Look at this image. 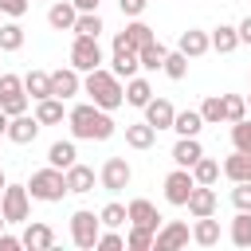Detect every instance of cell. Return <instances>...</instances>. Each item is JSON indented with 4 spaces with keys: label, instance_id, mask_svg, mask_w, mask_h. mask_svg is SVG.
Returning a JSON list of instances; mask_svg holds the SVG:
<instances>
[{
    "label": "cell",
    "instance_id": "db71d44e",
    "mask_svg": "<svg viewBox=\"0 0 251 251\" xmlns=\"http://www.w3.org/2000/svg\"><path fill=\"white\" fill-rule=\"evenodd\" d=\"M247 110H251V94H247Z\"/></svg>",
    "mask_w": 251,
    "mask_h": 251
},
{
    "label": "cell",
    "instance_id": "9c48e42d",
    "mask_svg": "<svg viewBox=\"0 0 251 251\" xmlns=\"http://www.w3.org/2000/svg\"><path fill=\"white\" fill-rule=\"evenodd\" d=\"M188 239H192V227L184 220H165L153 235V251H180L188 247Z\"/></svg>",
    "mask_w": 251,
    "mask_h": 251
},
{
    "label": "cell",
    "instance_id": "816d5d0a",
    "mask_svg": "<svg viewBox=\"0 0 251 251\" xmlns=\"http://www.w3.org/2000/svg\"><path fill=\"white\" fill-rule=\"evenodd\" d=\"M4 188H8V176H4V169H0V192H4Z\"/></svg>",
    "mask_w": 251,
    "mask_h": 251
},
{
    "label": "cell",
    "instance_id": "d6986e66",
    "mask_svg": "<svg viewBox=\"0 0 251 251\" xmlns=\"http://www.w3.org/2000/svg\"><path fill=\"white\" fill-rule=\"evenodd\" d=\"M20 239H24L27 251H51V247H55V231H51V224H39V220H35V224L27 220V227H24Z\"/></svg>",
    "mask_w": 251,
    "mask_h": 251
},
{
    "label": "cell",
    "instance_id": "836d02e7",
    "mask_svg": "<svg viewBox=\"0 0 251 251\" xmlns=\"http://www.w3.org/2000/svg\"><path fill=\"white\" fill-rule=\"evenodd\" d=\"M227 239H231L235 247H251V212H235Z\"/></svg>",
    "mask_w": 251,
    "mask_h": 251
},
{
    "label": "cell",
    "instance_id": "3957f363",
    "mask_svg": "<svg viewBox=\"0 0 251 251\" xmlns=\"http://www.w3.org/2000/svg\"><path fill=\"white\" fill-rule=\"evenodd\" d=\"M27 192H31V200L59 204V200L67 196V173H63V169H55V165L35 169V173H31V180H27Z\"/></svg>",
    "mask_w": 251,
    "mask_h": 251
},
{
    "label": "cell",
    "instance_id": "d590c367",
    "mask_svg": "<svg viewBox=\"0 0 251 251\" xmlns=\"http://www.w3.org/2000/svg\"><path fill=\"white\" fill-rule=\"evenodd\" d=\"M161 71H165V75H169L173 82H180V78L188 75V55H184L180 47H176V51H169V55H165V67H161Z\"/></svg>",
    "mask_w": 251,
    "mask_h": 251
},
{
    "label": "cell",
    "instance_id": "2e32d148",
    "mask_svg": "<svg viewBox=\"0 0 251 251\" xmlns=\"http://www.w3.org/2000/svg\"><path fill=\"white\" fill-rule=\"evenodd\" d=\"M75 20H78L75 0H51V8H47V24H51L55 31H75Z\"/></svg>",
    "mask_w": 251,
    "mask_h": 251
},
{
    "label": "cell",
    "instance_id": "8992f818",
    "mask_svg": "<svg viewBox=\"0 0 251 251\" xmlns=\"http://www.w3.org/2000/svg\"><path fill=\"white\" fill-rule=\"evenodd\" d=\"M110 71H114L118 78H133V75L141 71V59H137V47H129V39H126V31H118V35H114V47H110Z\"/></svg>",
    "mask_w": 251,
    "mask_h": 251
},
{
    "label": "cell",
    "instance_id": "5bb4252c",
    "mask_svg": "<svg viewBox=\"0 0 251 251\" xmlns=\"http://www.w3.org/2000/svg\"><path fill=\"white\" fill-rule=\"evenodd\" d=\"M126 212H129V224H137V227H161L165 220H161V212H157V204L153 200H145V196H137V200H129L126 204Z\"/></svg>",
    "mask_w": 251,
    "mask_h": 251
},
{
    "label": "cell",
    "instance_id": "11a10c76",
    "mask_svg": "<svg viewBox=\"0 0 251 251\" xmlns=\"http://www.w3.org/2000/svg\"><path fill=\"white\" fill-rule=\"evenodd\" d=\"M31 4H35V0H31ZM47 4H51V0H47Z\"/></svg>",
    "mask_w": 251,
    "mask_h": 251
},
{
    "label": "cell",
    "instance_id": "e0dca14e",
    "mask_svg": "<svg viewBox=\"0 0 251 251\" xmlns=\"http://www.w3.org/2000/svg\"><path fill=\"white\" fill-rule=\"evenodd\" d=\"M173 118H176V110H173V102L169 98H149L145 102V122L161 133V129H173Z\"/></svg>",
    "mask_w": 251,
    "mask_h": 251
},
{
    "label": "cell",
    "instance_id": "52a82bcc",
    "mask_svg": "<svg viewBox=\"0 0 251 251\" xmlns=\"http://www.w3.org/2000/svg\"><path fill=\"white\" fill-rule=\"evenodd\" d=\"M27 102H31V94H27L24 78L20 75H0V110L16 118V114H27Z\"/></svg>",
    "mask_w": 251,
    "mask_h": 251
},
{
    "label": "cell",
    "instance_id": "f907efd6",
    "mask_svg": "<svg viewBox=\"0 0 251 251\" xmlns=\"http://www.w3.org/2000/svg\"><path fill=\"white\" fill-rule=\"evenodd\" d=\"M8 122H12V114H4V110H0V137H8Z\"/></svg>",
    "mask_w": 251,
    "mask_h": 251
},
{
    "label": "cell",
    "instance_id": "30bf717a",
    "mask_svg": "<svg viewBox=\"0 0 251 251\" xmlns=\"http://www.w3.org/2000/svg\"><path fill=\"white\" fill-rule=\"evenodd\" d=\"M129 180H133V169L126 157H106V165L98 169V184L106 192H122V188H129Z\"/></svg>",
    "mask_w": 251,
    "mask_h": 251
},
{
    "label": "cell",
    "instance_id": "277c9868",
    "mask_svg": "<svg viewBox=\"0 0 251 251\" xmlns=\"http://www.w3.org/2000/svg\"><path fill=\"white\" fill-rule=\"evenodd\" d=\"M98 235H102V216L90 212V208H78V212L71 216V243L82 247V251H94Z\"/></svg>",
    "mask_w": 251,
    "mask_h": 251
},
{
    "label": "cell",
    "instance_id": "4fadbf2b",
    "mask_svg": "<svg viewBox=\"0 0 251 251\" xmlns=\"http://www.w3.org/2000/svg\"><path fill=\"white\" fill-rule=\"evenodd\" d=\"M184 208H188V216H192V220H200V216H216L220 196H216V188H212V184H196Z\"/></svg>",
    "mask_w": 251,
    "mask_h": 251
},
{
    "label": "cell",
    "instance_id": "d6a6232c",
    "mask_svg": "<svg viewBox=\"0 0 251 251\" xmlns=\"http://www.w3.org/2000/svg\"><path fill=\"white\" fill-rule=\"evenodd\" d=\"M153 227H137V224H129V231H126V251H153Z\"/></svg>",
    "mask_w": 251,
    "mask_h": 251
},
{
    "label": "cell",
    "instance_id": "1f68e13d",
    "mask_svg": "<svg viewBox=\"0 0 251 251\" xmlns=\"http://www.w3.org/2000/svg\"><path fill=\"white\" fill-rule=\"evenodd\" d=\"M165 55H169V47H165L161 39H153V43H145V47L137 51V59H141L145 71H161V67H165Z\"/></svg>",
    "mask_w": 251,
    "mask_h": 251
},
{
    "label": "cell",
    "instance_id": "7bdbcfd3",
    "mask_svg": "<svg viewBox=\"0 0 251 251\" xmlns=\"http://www.w3.org/2000/svg\"><path fill=\"white\" fill-rule=\"evenodd\" d=\"M231 204H235V212H251V180H235Z\"/></svg>",
    "mask_w": 251,
    "mask_h": 251
},
{
    "label": "cell",
    "instance_id": "4316f807",
    "mask_svg": "<svg viewBox=\"0 0 251 251\" xmlns=\"http://www.w3.org/2000/svg\"><path fill=\"white\" fill-rule=\"evenodd\" d=\"M35 118H39V126H59L63 118H67V110H63V98H39L35 102Z\"/></svg>",
    "mask_w": 251,
    "mask_h": 251
},
{
    "label": "cell",
    "instance_id": "ee69618b",
    "mask_svg": "<svg viewBox=\"0 0 251 251\" xmlns=\"http://www.w3.org/2000/svg\"><path fill=\"white\" fill-rule=\"evenodd\" d=\"M122 247H126V235H118L114 227H106L98 235V243H94V251H122Z\"/></svg>",
    "mask_w": 251,
    "mask_h": 251
},
{
    "label": "cell",
    "instance_id": "9a60e30c",
    "mask_svg": "<svg viewBox=\"0 0 251 251\" xmlns=\"http://www.w3.org/2000/svg\"><path fill=\"white\" fill-rule=\"evenodd\" d=\"M63 173H67V192H75V196H86V192H94V184H98L94 169L82 165V161H75V165L63 169Z\"/></svg>",
    "mask_w": 251,
    "mask_h": 251
},
{
    "label": "cell",
    "instance_id": "74e56055",
    "mask_svg": "<svg viewBox=\"0 0 251 251\" xmlns=\"http://www.w3.org/2000/svg\"><path fill=\"white\" fill-rule=\"evenodd\" d=\"M220 161H212V157H200L196 165H192V176H196V184H216L220 180Z\"/></svg>",
    "mask_w": 251,
    "mask_h": 251
},
{
    "label": "cell",
    "instance_id": "681fc988",
    "mask_svg": "<svg viewBox=\"0 0 251 251\" xmlns=\"http://www.w3.org/2000/svg\"><path fill=\"white\" fill-rule=\"evenodd\" d=\"M98 4H102V0H75L78 12H98Z\"/></svg>",
    "mask_w": 251,
    "mask_h": 251
},
{
    "label": "cell",
    "instance_id": "bcb514c9",
    "mask_svg": "<svg viewBox=\"0 0 251 251\" xmlns=\"http://www.w3.org/2000/svg\"><path fill=\"white\" fill-rule=\"evenodd\" d=\"M118 4H122V16H129V20H133V16H141V12H145V4H149V0H118Z\"/></svg>",
    "mask_w": 251,
    "mask_h": 251
},
{
    "label": "cell",
    "instance_id": "484cf974",
    "mask_svg": "<svg viewBox=\"0 0 251 251\" xmlns=\"http://www.w3.org/2000/svg\"><path fill=\"white\" fill-rule=\"evenodd\" d=\"M208 35H212V51H220V55H231L239 47V27H231V24H220Z\"/></svg>",
    "mask_w": 251,
    "mask_h": 251
},
{
    "label": "cell",
    "instance_id": "603a6c76",
    "mask_svg": "<svg viewBox=\"0 0 251 251\" xmlns=\"http://www.w3.org/2000/svg\"><path fill=\"white\" fill-rule=\"evenodd\" d=\"M200 129H204L200 110H176V118H173V133L176 137H200Z\"/></svg>",
    "mask_w": 251,
    "mask_h": 251
},
{
    "label": "cell",
    "instance_id": "4dcf8cb0",
    "mask_svg": "<svg viewBox=\"0 0 251 251\" xmlns=\"http://www.w3.org/2000/svg\"><path fill=\"white\" fill-rule=\"evenodd\" d=\"M126 39H129V47H137V51H141V47H145V43H153L157 35H153V27H149L141 16H133V20L126 24Z\"/></svg>",
    "mask_w": 251,
    "mask_h": 251
},
{
    "label": "cell",
    "instance_id": "d4e9b609",
    "mask_svg": "<svg viewBox=\"0 0 251 251\" xmlns=\"http://www.w3.org/2000/svg\"><path fill=\"white\" fill-rule=\"evenodd\" d=\"M220 169H224V176H227L231 184H235V180H251V153L235 149V153H231V157H227Z\"/></svg>",
    "mask_w": 251,
    "mask_h": 251
},
{
    "label": "cell",
    "instance_id": "ba28073f",
    "mask_svg": "<svg viewBox=\"0 0 251 251\" xmlns=\"http://www.w3.org/2000/svg\"><path fill=\"white\" fill-rule=\"evenodd\" d=\"M106 63V55H102V47H98V39L94 35H75V43H71V67L75 71H94V67H102Z\"/></svg>",
    "mask_w": 251,
    "mask_h": 251
},
{
    "label": "cell",
    "instance_id": "7402d4cb",
    "mask_svg": "<svg viewBox=\"0 0 251 251\" xmlns=\"http://www.w3.org/2000/svg\"><path fill=\"white\" fill-rule=\"evenodd\" d=\"M192 243L196 247H216L220 243V220L216 216H200L192 224Z\"/></svg>",
    "mask_w": 251,
    "mask_h": 251
},
{
    "label": "cell",
    "instance_id": "60d3db41",
    "mask_svg": "<svg viewBox=\"0 0 251 251\" xmlns=\"http://www.w3.org/2000/svg\"><path fill=\"white\" fill-rule=\"evenodd\" d=\"M98 216H102V227H122V224H129V212H126V204H118V200H110Z\"/></svg>",
    "mask_w": 251,
    "mask_h": 251
},
{
    "label": "cell",
    "instance_id": "7c38bea8",
    "mask_svg": "<svg viewBox=\"0 0 251 251\" xmlns=\"http://www.w3.org/2000/svg\"><path fill=\"white\" fill-rule=\"evenodd\" d=\"M51 94L55 98H75V94H82V71H75V67H59V71H51Z\"/></svg>",
    "mask_w": 251,
    "mask_h": 251
},
{
    "label": "cell",
    "instance_id": "f1b7e54d",
    "mask_svg": "<svg viewBox=\"0 0 251 251\" xmlns=\"http://www.w3.org/2000/svg\"><path fill=\"white\" fill-rule=\"evenodd\" d=\"M75 161H78L75 141H51V149H47V165H55V169H71Z\"/></svg>",
    "mask_w": 251,
    "mask_h": 251
},
{
    "label": "cell",
    "instance_id": "7dc6e473",
    "mask_svg": "<svg viewBox=\"0 0 251 251\" xmlns=\"http://www.w3.org/2000/svg\"><path fill=\"white\" fill-rule=\"evenodd\" d=\"M24 247V239L20 235H8V231H0V251H20Z\"/></svg>",
    "mask_w": 251,
    "mask_h": 251
},
{
    "label": "cell",
    "instance_id": "7a4b0ae2",
    "mask_svg": "<svg viewBox=\"0 0 251 251\" xmlns=\"http://www.w3.org/2000/svg\"><path fill=\"white\" fill-rule=\"evenodd\" d=\"M82 94H86L94 106H102V110H118V106L126 102V86H122V78H118L114 71H106V67L86 71V78H82Z\"/></svg>",
    "mask_w": 251,
    "mask_h": 251
},
{
    "label": "cell",
    "instance_id": "6da1fadb",
    "mask_svg": "<svg viewBox=\"0 0 251 251\" xmlns=\"http://www.w3.org/2000/svg\"><path fill=\"white\" fill-rule=\"evenodd\" d=\"M67 126H71L75 141H110L114 129H118L110 110H102L94 102H78L75 110H67Z\"/></svg>",
    "mask_w": 251,
    "mask_h": 251
},
{
    "label": "cell",
    "instance_id": "cb8c5ba5",
    "mask_svg": "<svg viewBox=\"0 0 251 251\" xmlns=\"http://www.w3.org/2000/svg\"><path fill=\"white\" fill-rule=\"evenodd\" d=\"M153 141H157V129L141 118V122H133V126H126V145L129 149H153Z\"/></svg>",
    "mask_w": 251,
    "mask_h": 251
},
{
    "label": "cell",
    "instance_id": "8fae6325",
    "mask_svg": "<svg viewBox=\"0 0 251 251\" xmlns=\"http://www.w3.org/2000/svg\"><path fill=\"white\" fill-rule=\"evenodd\" d=\"M192 188H196V176H192V169H173L169 176H165V200L173 204V208H184L188 204V196H192Z\"/></svg>",
    "mask_w": 251,
    "mask_h": 251
},
{
    "label": "cell",
    "instance_id": "e575fe53",
    "mask_svg": "<svg viewBox=\"0 0 251 251\" xmlns=\"http://www.w3.org/2000/svg\"><path fill=\"white\" fill-rule=\"evenodd\" d=\"M102 31H106V24H102V16H98V12H78V20H75V31H71V35H94V39H98Z\"/></svg>",
    "mask_w": 251,
    "mask_h": 251
},
{
    "label": "cell",
    "instance_id": "9f6ffc18",
    "mask_svg": "<svg viewBox=\"0 0 251 251\" xmlns=\"http://www.w3.org/2000/svg\"><path fill=\"white\" fill-rule=\"evenodd\" d=\"M0 55H4V51H0Z\"/></svg>",
    "mask_w": 251,
    "mask_h": 251
},
{
    "label": "cell",
    "instance_id": "8d00e7d4",
    "mask_svg": "<svg viewBox=\"0 0 251 251\" xmlns=\"http://www.w3.org/2000/svg\"><path fill=\"white\" fill-rule=\"evenodd\" d=\"M200 118H204V126H220L224 122V94H208L200 102Z\"/></svg>",
    "mask_w": 251,
    "mask_h": 251
},
{
    "label": "cell",
    "instance_id": "83f0119b",
    "mask_svg": "<svg viewBox=\"0 0 251 251\" xmlns=\"http://www.w3.org/2000/svg\"><path fill=\"white\" fill-rule=\"evenodd\" d=\"M149 98H153V86H149V78H141V75L126 78V102H129V106L145 110V102H149Z\"/></svg>",
    "mask_w": 251,
    "mask_h": 251
},
{
    "label": "cell",
    "instance_id": "ffe728a7",
    "mask_svg": "<svg viewBox=\"0 0 251 251\" xmlns=\"http://www.w3.org/2000/svg\"><path fill=\"white\" fill-rule=\"evenodd\" d=\"M176 47H180L188 59H200V55H208V51H212V35H208V31H200V27H188V31H180Z\"/></svg>",
    "mask_w": 251,
    "mask_h": 251
},
{
    "label": "cell",
    "instance_id": "b9f144b4",
    "mask_svg": "<svg viewBox=\"0 0 251 251\" xmlns=\"http://www.w3.org/2000/svg\"><path fill=\"white\" fill-rule=\"evenodd\" d=\"M231 149H243V153H251V122H247V118L231 122Z\"/></svg>",
    "mask_w": 251,
    "mask_h": 251
},
{
    "label": "cell",
    "instance_id": "f35d334b",
    "mask_svg": "<svg viewBox=\"0 0 251 251\" xmlns=\"http://www.w3.org/2000/svg\"><path fill=\"white\" fill-rule=\"evenodd\" d=\"M20 47H24V27L16 20L0 24V51H20Z\"/></svg>",
    "mask_w": 251,
    "mask_h": 251
},
{
    "label": "cell",
    "instance_id": "5b68a950",
    "mask_svg": "<svg viewBox=\"0 0 251 251\" xmlns=\"http://www.w3.org/2000/svg\"><path fill=\"white\" fill-rule=\"evenodd\" d=\"M0 212H4L8 224H27L31 220V192H27V184H8L0 192Z\"/></svg>",
    "mask_w": 251,
    "mask_h": 251
},
{
    "label": "cell",
    "instance_id": "f6af8a7d",
    "mask_svg": "<svg viewBox=\"0 0 251 251\" xmlns=\"http://www.w3.org/2000/svg\"><path fill=\"white\" fill-rule=\"evenodd\" d=\"M27 8H31V0H0V16H8V20L27 16Z\"/></svg>",
    "mask_w": 251,
    "mask_h": 251
},
{
    "label": "cell",
    "instance_id": "ab89813d",
    "mask_svg": "<svg viewBox=\"0 0 251 251\" xmlns=\"http://www.w3.org/2000/svg\"><path fill=\"white\" fill-rule=\"evenodd\" d=\"M239 118H247V98L243 94H224V122L231 126Z\"/></svg>",
    "mask_w": 251,
    "mask_h": 251
},
{
    "label": "cell",
    "instance_id": "44dd1931",
    "mask_svg": "<svg viewBox=\"0 0 251 251\" xmlns=\"http://www.w3.org/2000/svg\"><path fill=\"white\" fill-rule=\"evenodd\" d=\"M200 157H204V149H200V137H176V145H173V165H180V169H192Z\"/></svg>",
    "mask_w": 251,
    "mask_h": 251
},
{
    "label": "cell",
    "instance_id": "f546056e",
    "mask_svg": "<svg viewBox=\"0 0 251 251\" xmlns=\"http://www.w3.org/2000/svg\"><path fill=\"white\" fill-rule=\"evenodd\" d=\"M24 86H27L31 102L51 98V71H27V75H24Z\"/></svg>",
    "mask_w": 251,
    "mask_h": 251
},
{
    "label": "cell",
    "instance_id": "f5cc1de1",
    "mask_svg": "<svg viewBox=\"0 0 251 251\" xmlns=\"http://www.w3.org/2000/svg\"><path fill=\"white\" fill-rule=\"evenodd\" d=\"M4 227H8V220H4V212H0V231H4Z\"/></svg>",
    "mask_w": 251,
    "mask_h": 251
},
{
    "label": "cell",
    "instance_id": "c3c4849f",
    "mask_svg": "<svg viewBox=\"0 0 251 251\" xmlns=\"http://www.w3.org/2000/svg\"><path fill=\"white\" fill-rule=\"evenodd\" d=\"M235 27H239V43H251V16H243Z\"/></svg>",
    "mask_w": 251,
    "mask_h": 251
},
{
    "label": "cell",
    "instance_id": "ac0fdd59",
    "mask_svg": "<svg viewBox=\"0 0 251 251\" xmlns=\"http://www.w3.org/2000/svg\"><path fill=\"white\" fill-rule=\"evenodd\" d=\"M35 133H39V118L35 114H16L8 122V141H16V145H31Z\"/></svg>",
    "mask_w": 251,
    "mask_h": 251
}]
</instances>
